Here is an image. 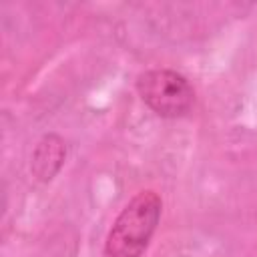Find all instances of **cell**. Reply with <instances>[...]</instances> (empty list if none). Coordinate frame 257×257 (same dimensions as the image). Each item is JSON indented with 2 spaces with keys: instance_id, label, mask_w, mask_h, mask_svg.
I'll list each match as a JSON object with an SVG mask.
<instances>
[{
  "instance_id": "1",
  "label": "cell",
  "mask_w": 257,
  "mask_h": 257,
  "mask_svg": "<svg viewBox=\"0 0 257 257\" xmlns=\"http://www.w3.org/2000/svg\"><path fill=\"white\" fill-rule=\"evenodd\" d=\"M163 199L153 189L139 191L112 221L102 257H143L161 223Z\"/></svg>"
},
{
  "instance_id": "3",
  "label": "cell",
  "mask_w": 257,
  "mask_h": 257,
  "mask_svg": "<svg viewBox=\"0 0 257 257\" xmlns=\"http://www.w3.org/2000/svg\"><path fill=\"white\" fill-rule=\"evenodd\" d=\"M64 161H66V143H64V139L56 133H48L36 143V147L32 151L30 171L38 181L48 183L62 169Z\"/></svg>"
},
{
  "instance_id": "2",
  "label": "cell",
  "mask_w": 257,
  "mask_h": 257,
  "mask_svg": "<svg viewBox=\"0 0 257 257\" xmlns=\"http://www.w3.org/2000/svg\"><path fill=\"white\" fill-rule=\"evenodd\" d=\"M141 100L163 118H181L195 104V88L189 78L173 68H149L135 80Z\"/></svg>"
}]
</instances>
